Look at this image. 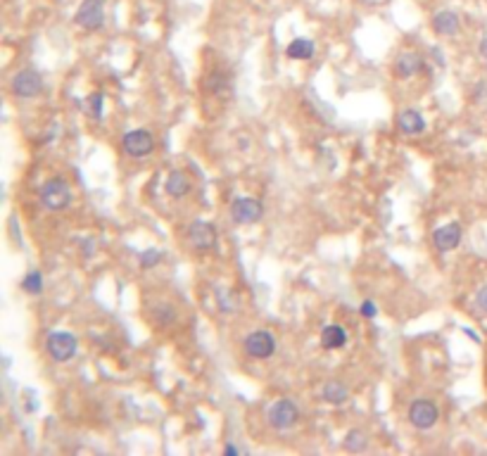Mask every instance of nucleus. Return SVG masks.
<instances>
[{"label":"nucleus","instance_id":"obj_1","mask_svg":"<svg viewBox=\"0 0 487 456\" xmlns=\"http://www.w3.org/2000/svg\"><path fill=\"white\" fill-rule=\"evenodd\" d=\"M41 202L45 210L50 212H62L71 205V188L64 179H48L41 186Z\"/></svg>","mask_w":487,"mask_h":456},{"label":"nucleus","instance_id":"obj_2","mask_svg":"<svg viewBox=\"0 0 487 456\" xmlns=\"http://www.w3.org/2000/svg\"><path fill=\"white\" fill-rule=\"evenodd\" d=\"M121 145H124V152L128 155V157L140 160V157H148V155L155 150V138L148 128H133V131H128L124 136Z\"/></svg>","mask_w":487,"mask_h":456},{"label":"nucleus","instance_id":"obj_3","mask_svg":"<svg viewBox=\"0 0 487 456\" xmlns=\"http://www.w3.org/2000/svg\"><path fill=\"white\" fill-rule=\"evenodd\" d=\"M300 421V409L290 400H278L274 407L269 409V423L276 430H290Z\"/></svg>","mask_w":487,"mask_h":456},{"label":"nucleus","instance_id":"obj_4","mask_svg":"<svg viewBox=\"0 0 487 456\" xmlns=\"http://www.w3.org/2000/svg\"><path fill=\"white\" fill-rule=\"evenodd\" d=\"M45 347H48V354L55 361H69L76 354V337L67 330H55V333L48 335Z\"/></svg>","mask_w":487,"mask_h":456},{"label":"nucleus","instance_id":"obj_5","mask_svg":"<svg viewBox=\"0 0 487 456\" xmlns=\"http://www.w3.org/2000/svg\"><path fill=\"white\" fill-rule=\"evenodd\" d=\"M76 24L88 31H97L105 24V3L102 0H83L76 10Z\"/></svg>","mask_w":487,"mask_h":456},{"label":"nucleus","instance_id":"obj_6","mask_svg":"<svg viewBox=\"0 0 487 456\" xmlns=\"http://www.w3.org/2000/svg\"><path fill=\"white\" fill-rule=\"evenodd\" d=\"M264 214V205L255 198H236L231 205V217L236 224H257Z\"/></svg>","mask_w":487,"mask_h":456},{"label":"nucleus","instance_id":"obj_7","mask_svg":"<svg viewBox=\"0 0 487 456\" xmlns=\"http://www.w3.org/2000/svg\"><path fill=\"white\" fill-rule=\"evenodd\" d=\"M245 352L252 359H269L276 352V337L269 330H255L245 337Z\"/></svg>","mask_w":487,"mask_h":456},{"label":"nucleus","instance_id":"obj_8","mask_svg":"<svg viewBox=\"0 0 487 456\" xmlns=\"http://www.w3.org/2000/svg\"><path fill=\"white\" fill-rule=\"evenodd\" d=\"M438 419H440V412L431 400H416L409 407V421L419 430H431L438 423Z\"/></svg>","mask_w":487,"mask_h":456},{"label":"nucleus","instance_id":"obj_9","mask_svg":"<svg viewBox=\"0 0 487 456\" xmlns=\"http://www.w3.org/2000/svg\"><path fill=\"white\" fill-rule=\"evenodd\" d=\"M43 90V79L41 74L34 69H22L15 74V79H12V93L17 97H36L38 93Z\"/></svg>","mask_w":487,"mask_h":456},{"label":"nucleus","instance_id":"obj_10","mask_svg":"<svg viewBox=\"0 0 487 456\" xmlns=\"http://www.w3.org/2000/svg\"><path fill=\"white\" fill-rule=\"evenodd\" d=\"M188 240H191V245L195 250H212V247H217V228H214L210 221H195L188 228Z\"/></svg>","mask_w":487,"mask_h":456},{"label":"nucleus","instance_id":"obj_11","mask_svg":"<svg viewBox=\"0 0 487 456\" xmlns=\"http://www.w3.org/2000/svg\"><path fill=\"white\" fill-rule=\"evenodd\" d=\"M461 236H464V228H461L459 221H452V224L440 226L433 233V245L438 247V252H452L459 247Z\"/></svg>","mask_w":487,"mask_h":456},{"label":"nucleus","instance_id":"obj_12","mask_svg":"<svg viewBox=\"0 0 487 456\" xmlns=\"http://www.w3.org/2000/svg\"><path fill=\"white\" fill-rule=\"evenodd\" d=\"M397 126L404 136H419L426 131V119L419 109H402L397 116Z\"/></svg>","mask_w":487,"mask_h":456},{"label":"nucleus","instance_id":"obj_13","mask_svg":"<svg viewBox=\"0 0 487 456\" xmlns=\"http://www.w3.org/2000/svg\"><path fill=\"white\" fill-rule=\"evenodd\" d=\"M191 179H188L186 172H181V169H174L172 174L167 176V193L172 195V198H186L188 193H191Z\"/></svg>","mask_w":487,"mask_h":456},{"label":"nucleus","instance_id":"obj_14","mask_svg":"<svg viewBox=\"0 0 487 456\" xmlns=\"http://www.w3.org/2000/svg\"><path fill=\"white\" fill-rule=\"evenodd\" d=\"M433 29L440 36H454L459 31V15L452 10H443L433 17Z\"/></svg>","mask_w":487,"mask_h":456},{"label":"nucleus","instance_id":"obj_15","mask_svg":"<svg viewBox=\"0 0 487 456\" xmlns=\"http://www.w3.org/2000/svg\"><path fill=\"white\" fill-rule=\"evenodd\" d=\"M321 344L323 349H342L347 344V330L342 325H326L321 330Z\"/></svg>","mask_w":487,"mask_h":456},{"label":"nucleus","instance_id":"obj_16","mask_svg":"<svg viewBox=\"0 0 487 456\" xmlns=\"http://www.w3.org/2000/svg\"><path fill=\"white\" fill-rule=\"evenodd\" d=\"M316 53V45L309 41V38H295V41H290V45L285 48V55L290 57V60H311Z\"/></svg>","mask_w":487,"mask_h":456},{"label":"nucleus","instance_id":"obj_17","mask_svg":"<svg viewBox=\"0 0 487 456\" xmlns=\"http://www.w3.org/2000/svg\"><path fill=\"white\" fill-rule=\"evenodd\" d=\"M423 67V57L419 53H402L397 57V74L402 79H409V76H414L416 71H421Z\"/></svg>","mask_w":487,"mask_h":456},{"label":"nucleus","instance_id":"obj_18","mask_svg":"<svg viewBox=\"0 0 487 456\" xmlns=\"http://www.w3.org/2000/svg\"><path fill=\"white\" fill-rule=\"evenodd\" d=\"M321 397L328 404H345L349 392H347V388L342 385L340 380H328L326 385H323V390H321Z\"/></svg>","mask_w":487,"mask_h":456},{"label":"nucleus","instance_id":"obj_19","mask_svg":"<svg viewBox=\"0 0 487 456\" xmlns=\"http://www.w3.org/2000/svg\"><path fill=\"white\" fill-rule=\"evenodd\" d=\"M207 86H210L212 93H217V95H229L231 93V81H229V76L222 74V71H214L210 79H207Z\"/></svg>","mask_w":487,"mask_h":456},{"label":"nucleus","instance_id":"obj_20","mask_svg":"<svg viewBox=\"0 0 487 456\" xmlns=\"http://www.w3.org/2000/svg\"><path fill=\"white\" fill-rule=\"evenodd\" d=\"M22 290L29 292V295H41L43 292V276L41 271H29L22 281Z\"/></svg>","mask_w":487,"mask_h":456},{"label":"nucleus","instance_id":"obj_21","mask_svg":"<svg viewBox=\"0 0 487 456\" xmlns=\"http://www.w3.org/2000/svg\"><path fill=\"white\" fill-rule=\"evenodd\" d=\"M342 445H345L347 452H361V449H366L368 440H366V435H363L361 430H349Z\"/></svg>","mask_w":487,"mask_h":456},{"label":"nucleus","instance_id":"obj_22","mask_svg":"<svg viewBox=\"0 0 487 456\" xmlns=\"http://www.w3.org/2000/svg\"><path fill=\"white\" fill-rule=\"evenodd\" d=\"M102 102H105L102 93H93V95L88 97V112H90V116H95V119H102Z\"/></svg>","mask_w":487,"mask_h":456},{"label":"nucleus","instance_id":"obj_23","mask_svg":"<svg viewBox=\"0 0 487 456\" xmlns=\"http://www.w3.org/2000/svg\"><path fill=\"white\" fill-rule=\"evenodd\" d=\"M162 259V252L160 250H145L140 255V266L143 269H152V266H157Z\"/></svg>","mask_w":487,"mask_h":456},{"label":"nucleus","instance_id":"obj_24","mask_svg":"<svg viewBox=\"0 0 487 456\" xmlns=\"http://www.w3.org/2000/svg\"><path fill=\"white\" fill-rule=\"evenodd\" d=\"M155 316H157L160 323H172L174 316H176V314H174V309L169 307V304H162V307H160L157 311H155Z\"/></svg>","mask_w":487,"mask_h":456},{"label":"nucleus","instance_id":"obj_25","mask_svg":"<svg viewBox=\"0 0 487 456\" xmlns=\"http://www.w3.org/2000/svg\"><path fill=\"white\" fill-rule=\"evenodd\" d=\"M359 314L363 318H373L375 314H378V307H375V302L373 299H366V302H361V307H359Z\"/></svg>","mask_w":487,"mask_h":456},{"label":"nucleus","instance_id":"obj_26","mask_svg":"<svg viewBox=\"0 0 487 456\" xmlns=\"http://www.w3.org/2000/svg\"><path fill=\"white\" fill-rule=\"evenodd\" d=\"M476 304H478V309L483 311V314H487V283L483 285V288L478 290V295H476Z\"/></svg>","mask_w":487,"mask_h":456},{"label":"nucleus","instance_id":"obj_27","mask_svg":"<svg viewBox=\"0 0 487 456\" xmlns=\"http://www.w3.org/2000/svg\"><path fill=\"white\" fill-rule=\"evenodd\" d=\"M224 454H226V456H238L240 449H238L236 445H226V447H224Z\"/></svg>","mask_w":487,"mask_h":456},{"label":"nucleus","instance_id":"obj_28","mask_svg":"<svg viewBox=\"0 0 487 456\" xmlns=\"http://www.w3.org/2000/svg\"><path fill=\"white\" fill-rule=\"evenodd\" d=\"M480 53L487 57V38H483V43H480Z\"/></svg>","mask_w":487,"mask_h":456}]
</instances>
